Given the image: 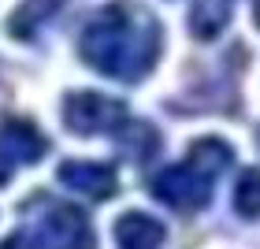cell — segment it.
Segmentation results:
<instances>
[{
    "instance_id": "cell-3",
    "label": "cell",
    "mask_w": 260,
    "mask_h": 249,
    "mask_svg": "<svg viewBox=\"0 0 260 249\" xmlns=\"http://www.w3.org/2000/svg\"><path fill=\"white\" fill-rule=\"evenodd\" d=\"M152 197L175 212H201L212 201V179L186 160V164H175V168H164L152 179Z\"/></svg>"
},
{
    "instance_id": "cell-9",
    "label": "cell",
    "mask_w": 260,
    "mask_h": 249,
    "mask_svg": "<svg viewBox=\"0 0 260 249\" xmlns=\"http://www.w3.org/2000/svg\"><path fill=\"white\" fill-rule=\"evenodd\" d=\"M231 157H234L231 145L219 141V138H197L190 145V164L197 171H205L208 179H219V175L231 168Z\"/></svg>"
},
{
    "instance_id": "cell-10",
    "label": "cell",
    "mask_w": 260,
    "mask_h": 249,
    "mask_svg": "<svg viewBox=\"0 0 260 249\" xmlns=\"http://www.w3.org/2000/svg\"><path fill=\"white\" fill-rule=\"evenodd\" d=\"M156 145H160V138L149 123H130L126 119L119 127V149L130 152V160H149L156 152Z\"/></svg>"
},
{
    "instance_id": "cell-4",
    "label": "cell",
    "mask_w": 260,
    "mask_h": 249,
    "mask_svg": "<svg viewBox=\"0 0 260 249\" xmlns=\"http://www.w3.org/2000/svg\"><path fill=\"white\" fill-rule=\"evenodd\" d=\"M38 242L45 249H93L97 234L82 208L75 205H49V212L38 220Z\"/></svg>"
},
{
    "instance_id": "cell-8",
    "label": "cell",
    "mask_w": 260,
    "mask_h": 249,
    "mask_svg": "<svg viewBox=\"0 0 260 249\" xmlns=\"http://www.w3.org/2000/svg\"><path fill=\"white\" fill-rule=\"evenodd\" d=\"M231 8H234V0H197L193 11H190L193 38H201V41L219 38V34L227 30V22H231Z\"/></svg>"
},
{
    "instance_id": "cell-12",
    "label": "cell",
    "mask_w": 260,
    "mask_h": 249,
    "mask_svg": "<svg viewBox=\"0 0 260 249\" xmlns=\"http://www.w3.org/2000/svg\"><path fill=\"white\" fill-rule=\"evenodd\" d=\"M234 208H238L245 220H256L260 216V171L256 168L242 171L238 186H234Z\"/></svg>"
},
{
    "instance_id": "cell-13",
    "label": "cell",
    "mask_w": 260,
    "mask_h": 249,
    "mask_svg": "<svg viewBox=\"0 0 260 249\" xmlns=\"http://www.w3.org/2000/svg\"><path fill=\"white\" fill-rule=\"evenodd\" d=\"M0 249H38V245H34V242L26 238V234H11V238L0 242Z\"/></svg>"
},
{
    "instance_id": "cell-5",
    "label": "cell",
    "mask_w": 260,
    "mask_h": 249,
    "mask_svg": "<svg viewBox=\"0 0 260 249\" xmlns=\"http://www.w3.org/2000/svg\"><path fill=\"white\" fill-rule=\"evenodd\" d=\"M56 175H60V182L67 190H75V194L89 197V201H108V197H115V190H119L115 168L97 164V160H67V164H60Z\"/></svg>"
},
{
    "instance_id": "cell-11",
    "label": "cell",
    "mask_w": 260,
    "mask_h": 249,
    "mask_svg": "<svg viewBox=\"0 0 260 249\" xmlns=\"http://www.w3.org/2000/svg\"><path fill=\"white\" fill-rule=\"evenodd\" d=\"M52 11H56V0H30V4H22L15 15L8 19V30L26 41V38H34V26H41Z\"/></svg>"
},
{
    "instance_id": "cell-14",
    "label": "cell",
    "mask_w": 260,
    "mask_h": 249,
    "mask_svg": "<svg viewBox=\"0 0 260 249\" xmlns=\"http://www.w3.org/2000/svg\"><path fill=\"white\" fill-rule=\"evenodd\" d=\"M11 175H15V160H11V157H8V152H4V149H0V186H4V182L11 179Z\"/></svg>"
},
{
    "instance_id": "cell-2",
    "label": "cell",
    "mask_w": 260,
    "mask_h": 249,
    "mask_svg": "<svg viewBox=\"0 0 260 249\" xmlns=\"http://www.w3.org/2000/svg\"><path fill=\"white\" fill-rule=\"evenodd\" d=\"M63 123L82 138L112 134V130H119L126 123V104L115 101V97H104V93L78 89L63 101Z\"/></svg>"
},
{
    "instance_id": "cell-1",
    "label": "cell",
    "mask_w": 260,
    "mask_h": 249,
    "mask_svg": "<svg viewBox=\"0 0 260 249\" xmlns=\"http://www.w3.org/2000/svg\"><path fill=\"white\" fill-rule=\"evenodd\" d=\"M78 52L101 75L119 82H138L152 71L160 56V22L145 8L115 0L86 22Z\"/></svg>"
},
{
    "instance_id": "cell-6",
    "label": "cell",
    "mask_w": 260,
    "mask_h": 249,
    "mask_svg": "<svg viewBox=\"0 0 260 249\" xmlns=\"http://www.w3.org/2000/svg\"><path fill=\"white\" fill-rule=\"evenodd\" d=\"M0 149L19 164H38L49 152V138L26 119H4L0 123Z\"/></svg>"
},
{
    "instance_id": "cell-7",
    "label": "cell",
    "mask_w": 260,
    "mask_h": 249,
    "mask_svg": "<svg viewBox=\"0 0 260 249\" xmlns=\"http://www.w3.org/2000/svg\"><path fill=\"white\" fill-rule=\"evenodd\" d=\"M115 242L119 249H160L168 242V227L149 212H126L115 220Z\"/></svg>"
},
{
    "instance_id": "cell-15",
    "label": "cell",
    "mask_w": 260,
    "mask_h": 249,
    "mask_svg": "<svg viewBox=\"0 0 260 249\" xmlns=\"http://www.w3.org/2000/svg\"><path fill=\"white\" fill-rule=\"evenodd\" d=\"M253 19H256V26H260V0H253Z\"/></svg>"
}]
</instances>
